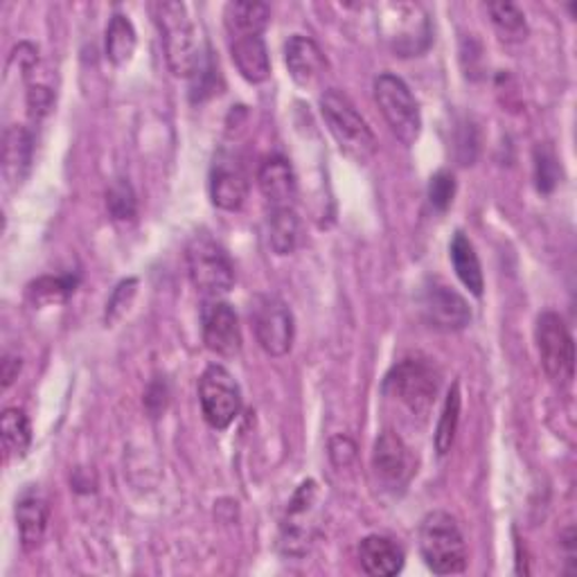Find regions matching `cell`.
<instances>
[{"label":"cell","instance_id":"cell-1","mask_svg":"<svg viewBox=\"0 0 577 577\" xmlns=\"http://www.w3.org/2000/svg\"><path fill=\"white\" fill-rule=\"evenodd\" d=\"M154 19L163 39L170 70L176 78L194 80L210 61V52L201 43L188 8L179 0H163V3L154 6Z\"/></svg>","mask_w":577,"mask_h":577},{"label":"cell","instance_id":"cell-2","mask_svg":"<svg viewBox=\"0 0 577 577\" xmlns=\"http://www.w3.org/2000/svg\"><path fill=\"white\" fill-rule=\"evenodd\" d=\"M323 120L338 142L341 152L358 165H366L377 154V138L368 122L361 118L356 107L336 89H330L321 95Z\"/></svg>","mask_w":577,"mask_h":577},{"label":"cell","instance_id":"cell-3","mask_svg":"<svg viewBox=\"0 0 577 577\" xmlns=\"http://www.w3.org/2000/svg\"><path fill=\"white\" fill-rule=\"evenodd\" d=\"M419 553L424 564L438 575H454L467 568V544L449 513H428L419 524Z\"/></svg>","mask_w":577,"mask_h":577},{"label":"cell","instance_id":"cell-4","mask_svg":"<svg viewBox=\"0 0 577 577\" xmlns=\"http://www.w3.org/2000/svg\"><path fill=\"white\" fill-rule=\"evenodd\" d=\"M441 391V375L428 361L404 358L386 375L384 393L397 399L413 417H426L436 404Z\"/></svg>","mask_w":577,"mask_h":577},{"label":"cell","instance_id":"cell-5","mask_svg":"<svg viewBox=\"0 0 577 577\" xmlns=\"http://www.w3.org/2000/svg\"><path fill=\"white\" fill-rule=\"evenodd\" d=\"M188 271L196 292L212 301L229 294L235 284V266L229 253L205 233L194 235L188 244Z\"/></svg>","mask_w":577,"mask_h":577},{"label":"cell","instance_id":"cell-6","mask_svg":"<svg viewBox=\"0 0 577 577\" xmlns=\"http://www.w3.org/2000/svg\"><path fill=\"white\" fill-rule=\"evenodd\" d=\"M375 100L395 138L404 142L406 148L415 144L422 133V113L406 82L397 75H391V72H384L375 80Z\"/></svg>","mask_w":577,"mask_h":577},{"label":"cell","instance_id":"cell-7","mask_svg":"<svg viewBox=\"0 0 577 577\" xmlns=\"http://www.w3.org/2000/svg\"><path fill=\"white\" fill-rule=\"evenodd\" d=\"M535 341L541 366L555 384H568L575 371V345L568 327L555 312H544L537 318Z\"/></svg>","mask_w":577,"mask_h":577},{"label":"cell","instance_id":"cell-8","mask_svg":"<svg viewBox=\"0 0 577 577\" xmlns=\"http://www.w3.org/2000/svg\"><path fill=\"white\" fill-rule=\"evenodd\" d=\"M199 402L212 428H229L242 411V391L224 366H210L199 379Z\"/></svg>","mask_w":577,"mask_h":577},{"label":"cell","instance_id":"cell-9","mask_svg":"<svg viewBox=\"0 0 577 577\" xmlns=\"http://www.w3.org/2000/svg\"><path fill=\"white\" fill-rule=\"evenodd\" d=\"M253 327L260 347L269 356H284L294 345V314L277 296H262L253 310Z\"/></svg>","mask_w":577,"mask_h":577},{"label":"cell","instance_id":"cell-10","mask_svg":"<svg viewBox=\"0 0 577 577\" xmlns=\"http://www.w3.org/2000/svg\"><path fill=\"white\" fill-rule=\"evenodd\" d=\"M422 314L426 323L436 330L458 332L472 321L467 301L445 282H431L422 292Z\"/></svg>","mask_w":577,"mask_h":577},{"label":"cell","instance_id":"cell-11","mask_svg":"<svg viewBox=\"0 0 577 577\" xmlns=\"http://www.w3.org/2000/svg\"><path fill=\"white\" fill-rule=\"evenodd\" d=\"M249 196V174L240 159L231 152L214 156L210 170V199L216 207L235 212Z\"/></svg>","mask_w":577,"mask_h":577},{"label":"cell","instance_id":"cell-12","mask_svg":"<svg viewBox=\"0 0 577 577\" xmlns=\"http://www.w3.org/2000/svg\"><path fill=\"white\" fill-rule=\"evenodd\" d=\"M203 343L220 356H235L242 350V330L235 310L214 298L203 307Z\"/></svg>","mask_w":577,"mask_h":577},{"label":"cell","instance_id":"cell-13","mask_svg":"<svg viewBox=\"0 0 577 577\" xmlns=\"http://www.w3.org/2000/svg\"><path fill=\"white\" fill-rule=\"evenodd\" d=\"M316 483L307 480L298 487V492L294 494L292 503L286 508V522L282 526V550L286 555H305L312 541V528L310 524L305 526V517L307 513L314 508L316 500Z\"/></svg>","mask_w":577,"mask_h":577},{"label":"cell","instance_id":"cell-14","mask_svg":"<svg viewBox=\"0 0 577 577\" xmlns=\"http://www.w3.org/2000/svg\"><path fill=\"white\" fill-rule=\"evenodd\" d=\"M373 469L388 487H404L413 474V460L404 441L393 431H384L373 449Z\"/></svg>","mask_w":577,"mask_h":577},{"label":"cell","instance_id":"cell-15","mask_svg":"<svg viewBox=\"0 0 577 577\" xmlns=\"http://www.w3.org/2000/svg\"><path fill=\"white\" fill-rule=\"evenodd\" d=\"M284 63L298 87H314L325 72V54L310 37L294 34L284 43Z\"/></svg>","mask_w":577,"mask_h":577},{"label":"cell","instance_id":"cell-16","mask_svg":"<svg viewBox=\"0 0 577 577\" xmlns=\"http://www.w3.org/2000/svg\"><path fill=\"white\" fill-rule=\"evenodd\" d=\"M257 185L264 199L273 207H294L298 196V181L294 174L292 163L282 156H271L260 165Z\"/></svg>","mask_w":577,"mask_h":577},{"label":"cell","instance_id":"cell-17","mask_svg":"<svg viewBox=\"0 0 577 577\" xmlns=\"http://www.w3.org/2000/svg\"><path fill=\"white\" fill-rule=\"evenodd\" d=\"M404 548L382 535H371L358 544V561L373 577H393L404 568Z\"/></svg>","mask_w":577,"mask_h":577},{"label":"cell","instance_id":"cell-18","mask_svg":"<svg viewBox=\"0 0 577 577\" xmlns=\"http://www.w3.org/2000/svg\"><path fill=\"white\" fill-rule=\"evenodd\" d=\"M231 57L240 70V75L251 84H262L271 75V59L266 43L260 34L233 37Z\"/></svg>","mask_w":577,"mask_h":577},{"label":"cell","instance_id":"cell-19","mask_svg":"<svg viewBox=\"0 0 577 577\" xmlns=\"http://www.w3.org/2000/svg\"><path fill=\"white\" fill-rule=\"evenodd\" d=\"M17 526L21 535V546L26 550H34L41 546L43 535L48 530V500L39 492H26L17 500Z\"/></svg>","mask_w":577,"mask_h":577},{"label":"cell","instance_id":"cell-20","mask_svg":"<svg viewBox=\"0 0 577 577\" xmlns=\"http://www.w3.org/2000/svg\"><path fill=\"white\" fill-rule=\"evenodd\" d=\"M34 140L26 126H10L3 140V176L10 188L23 183L32 165Z\"/></svg>","mask_w":577,"mask_h":577},{"label":"cell","instance_id":"cell-21","mask_svg":"<svg viewBox=\"0 0 577 577\" xmlns=\"http://www.w3.org/2000/svg\"><path fill=\"white\" fill-rule=\"evenodd\" d=\"M269 244L277 255H292L303 240V224L294 207H273L269 214Z\"/></svg>","mask_w":577,"mask_h":577},{"label":"cell","instance_id":"cell-22","mask_svg":"<svg viewBox=\"0 0 577 577\" xmlns=\"http://www.w3.org/2000/svg\"><path fill=\"white\" fill-rule=\"evenodd\" d=\"M226 28L233 37L262 34L271 21V10L266 3H255V0H237L229 3L224 10Z\"/></svg>","mask_w":577,"mask_h":577},{"label":"cell","instance_id":"cell-23","mask_svg":"<svg viewBox=\"0 0 577 577\" xmlns=\"http://www.w3.org/2000/svg\"><path fill=\"white\" fill-rule=\"evenodd\" d=\"M449 255H452V264H454L460 282L469 288L474 296L480 298L483 288H485V280H483V269H480V260L474 251V244L463 233H456V237L452 240V246H449Z\"/></svg>","mask_w":577,"mask_h":577},{"label":"cell","instance_id":"cell-24","mask_svg":"<svg viewBox=\"0 0 577 577\" xmlns=\"http://www.w3.org/2000/svg\"><path fill=\"white\" fill-rule=\"evenodd\" d=\"M0 436H3L6 456L21 460L32 445V424L26 411L6 408L3 422H0Z\"/></svg>","mask_w":577,"mask_h":577},{"label":"cell","instance_id":"cell-25","mask_svg":"<svg viewBox=\"0 0 577 577\" xmlns=\"http://www.w3.org/2000/svg\"><path fill=\"white\" fill-rule=\"evenodd\" d=\"M135 30L124 14H113L107 28V59L113 65H124L135 52Z\"/></svg>","mask_w":577,"mask_h":577},{"label":"cell","instance_id":"cell-26","mask_svg":"<svg viewBox=\"0 0 577 577\" xmlns=\"http://www.w3.org/2000/svg\"><path fill=\"white\" fill-rule=\"evenodd\" d=\"M460 406H463V395H460V384L456 382L452 386V391L447 393L445 406H443V415L438 419V428H436V452L441 456L449 454L456 441V431H458V422H460Z\"/></svg>","mask_w":577,"mask_h":577},{"label":"cell","instance_id":"cell-27","mask_svg":"<svg viewBox=\"0 0 577 577\" xmlns=\"http://www.w3.org/2000/svg\"><path fill=\"white\" fill-rule=\"evenodd\" d=\"M78 286V277L63 275V277H41L28 286V296L34 305H50L65 301Z\"/></svg>","mask_w":577,"mask_h":577},{"label":"cell","instance_id":"cell-28","mask_svg":"<svg viewBox=\"0 0 577 577\" xmlns=\"http://www.w3.org/2000/svg\"><path fill=\"white\" fill-rule=\"evenodd\" d=\"M107 207L115 222H131L138 210L135 192L129 181L118 179L107 192Z\"/></svg>","mask_w":577,"mask_h":577},{"label":"cell","instance_id":"cell-29","mask_svg":"<svg viewBox=\"0 0 577 577\" xmlns=\"http://www.w3.org/2000/svg\"><path fill=\"white\" fill-rule=\"evenodd\" d=\"M559 176H561V168L553 148H548V144H539L535 150V179L539 192L544 194L553 192L559 183Z\"/></svg>","mask_w":577,"mask_h":577},{"label":"cell","instance_id":"cell-30","mask_svg":"<svg viewBox=\"0 0 577 577\" xmlns=\"http://www.w3.org/2000/svg\"><path fill=\"white\" fill-rule=\"evenodd\" d=\"M487 12L494 26L505 34H522L526 30L524 12L513 3H489Z\"/></svg>","mask_w":577,"mask_h":577},{"label":"cell","instance_id":"cell-31","mask_svg":"<svg viewBox=\"0 0 577 577\" xmlns=\"http://www.w3.org/2000/svg\"><path fill=\"white\" fill-rule=\"evenodd\" d=\"M454 194H456L454 174H449V172L443 170V172L431 176V181H428V201H431L433 207L445 212V210L452 205Z\"/></svg>","mask_w":577,"mask_h":577},{"label":"cell","instance_id":"cell-32","mask_svg":"<svg viewBox=\"0 0 577 577\" xmlns=\"http://www.w3.org/2000/svg\"><path fill=\"white\" fill-rule=\"evenodd\" d=\"M135 286H138V280H133V277H129V280H124V282H120V284L115 286V292H113L111 301L107 303V323L115 321V318L124 312V307H126V305L131 303V298L135 296Z\"/></svg>","mask_w":577,"mask_h":577},{"label":"cell","instance_id":"cell-33","mask_svg":"<svg viewBox=\"0 0 577 577\" xmlns=\"http://www.w3.org/2000/svg\"><path fill=\"white\" fill-rule=\"evenodd\" d=\"M52 91L45 87H30L28 91V113L32 120H41L52 109Z\"/></svg>","mask_w":577,"mask_h":577},{"label":"cell","instance_id":"cell-34","mask_svg":"<svg viewBox=\"0 0 577 577\" xmlns=\"http://www.w3.org/2000/svg\"><path fill=\"white\" fill-rule=\"evenodd\" d=\"M356 458V445L347 436H336L330 441V460L336 467H347Z\"/></svg>","mask_w":577,"mask_h":577},{"label":"cell","instance_id":"cell-35","mask_svg":"<svg viewBox=\"0 0 577 577\" xmlns=\"http://www.w3.org/2000/svg\"><path fill=\"white\" fill-rule=\"evenodd\" d=\"M37 59H39V52L30 43H21L12 52V63H17L23 70V75H28V72L37 65Z\"/></svg>","mask_w":577,"mask_h":577},{"label":"cell","instance_id":"cell-36","mask_svg":"<svg viewBox=\"0 0 577 577\" xmlns=\"http://www.w3.org/2000/svg\"><path fill=\"white\" fill-rule=\"evenodd\" d=\"M21 373V358L14 354H6L3 356V366H0V377H3V388H10L12 382L19 377Z\"/></svg>","mask_w":577,"mask_h":577}]
</instances>
